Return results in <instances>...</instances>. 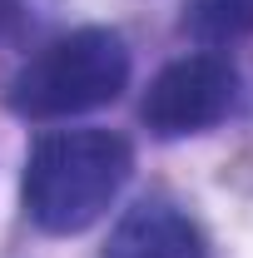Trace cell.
I'll use <instances>...</instances> for the list:
<instances>
[{
  "label": "cell",
  "instance_id": "cell-1",
  "mask_svg": "<svg viewBox=\"0 0 253 258\" xmlns=\"http://www.w3.org/2000/svg\"><path fill=\"white\" fill-rule=\"evenodd\" d=\"M134 154L109 129H55L25 159V214L45 233H85L129 184Z\"/></svg>",
  "mask_w": 253,
  "mask_h": 258
},
{
  "label": "cell",
  "instance_id": "cell-2",
  "mask_svg": "<svg viewBox=\"0 0 253 258\" xmlns=\"http://www.w3.org/2000/svg\"><path fill=\"white\" fill-rule=\"evenodd\" d=\"M129 85V50L114 30H70L15 70L10 109L25 119H70L99 104H114Z\"/></svg>",
  "mask_w": 253,
  "mask_h": 258
},
{
  "label": "cell",
  "instance_id": "cell-3",
  "mask_svg": "<svg viewBox=\"0 0 253 258\" xmlns=\"http://www.w3.org/2000/svg\"><path fill=\"white\" fill-rule=\"evenodd\" d=\"M238 104V75L219 55H184L164 64L139 99V119L159 139H184L223 124Z\"/></svg>",
  "mask_w": 253,
  "mask_h": 258
},
{
  "label": "cell",
  "instance_id": "cell-4",
  "mask_svg": "<svg viewBox=\"0 0 253 258\" xmlns=\"http://www.w3.org/2000/svg\"><path fill=\"white\" fill-rule=\"evenodd\" d=\"M104 258H209V238L184 209L164 199H144L114 224Z\"/></svg>",
  "mask_w": 253,
  "mask_h": 258
},
{
  "label": "cell",
  "instance_id": "cell-5",
  "mask_svg": "<svg viewBox=\"0 0 253 258\" xmlns=\"http://www.w3.org/2000/svg\"><path fill=\"white\" fill-rule=\"evenodd\" d=\"M184 30L199 45H233L253 35V0H184Z\"/></svg>",
  "mask_w": 253,
  "mask_h": 258
},
{
  "label": "cell",
  "instance_id": "cell-6",
  "mask_svg": "<svg viewBox=\"0 0 253 258\" xmlns=\"http://www.w3.org/2000/svg\"><path fill=\"white\" fill-rule=\"evenodd\" d=\"M25 30H30L25 0H0V40H20Z\"/></svg>",
  "mask_w": 253,
  "mask_h": 258
}]
</instances>
